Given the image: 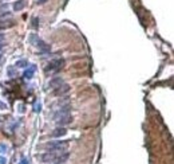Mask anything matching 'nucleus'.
<instances>
[{"instance_id": "nucleus-1", "label": "nucleus", "mask_w": 174, "mask_h": 164, "mask_svg": "<svg viewBox=\"0 0 174 164\" xmlns=\"http://www.w3.org/2000/svg\"><path fill=\"white\" fill-rule=\"evenodd\" d=\"M28 41H30L31 45L36 46V47L39 49V51L44 52V54H47V52L51 51V46H50L48 43H46L44 41H42V39L36 35V34H31L30 38H28Z\"/></svg>"}, {"instance_id": "nucleus-2", "label": "nucleus", "mask_w": 174, "mask_h": 164, "mask_svg": "<svg viewBox=\"0 0 174 164\" xmlns=\"http://www.w3.org/2000/svg\"><path fill=\"white\" fill-rule=\"evenodd\" d=\"M44 148L51 152H64L68 148V141H50L44 144Z\"/></svg>"}, {"instance_id": "nucleus-3", "label": "nucleus", "mask_w": 174, "mask_h": 164, "mask_svg": "<svg viewBox=\"0 0 174 164\" xmlns=\"http://www.w3.org/2000/svg\"><path fill=\"white\" fill-rule=\"evenodd\" d=\"M64 66V59L62 58H56V59L51 61L50 63L46 66V72H51V73H56L59 70H62Z\"/></svg>"}, {"instance_id": "nucleus-4", "label": "nucleus", "mask_w": 174, "mask_h": 164, "mask_svg": "<svg viewBox=\"0 0 174 164\" xmlns=\"http://www.w3.org/2000/svg\"><path fill=\"white\" fill-rule=\"evenodd\" d=\"M54 120L59 126H64V125L71 124V121H72V116H71V113H66V114H60V116H55Z\"/></svg>"}, {"instance_id": "nucleus-5", "label": "nucleus", "mask_w": 174, "mask_h": 164, "mask_svg": "<svg viewBox=\"0 0 174 164\" xmlns=\"http://www.w3.org/2000/svg\"><path fill=\"white\" fill-rule=\"evenodd\" d=\"M56 156H58V153L56 152H46V153H43V155H40L39 156V160L42 163H55V160H56Z\"/></svg>"}, {"instance_id": "nucleus-6", "label": "nucleus", "mask_w": 174, "mask_h": 164, "mask_svg": "<svg viewBox=\"0 0 174 164\" xmlns=\"http://www.w3.org/2000/svg\"><path fill=\"white\" fill-rule=\"evenodd\" d=\"M68 92H70V86H68L67 83L63 82L62 85H59L58 88H55L52 93H54V95H64V94H66V93H68Z\"/></svg>"}, {"instance_id": "nucleus-7", "label": "nucleus", "mask_w": 174, "mask_h": 164, "mask_svg": "<svg viewBox=\"0 0 174 164\" xmlns=\"http://www.w3.org/2000/svg\"><path fill=\"white\" fill-rule=\"evenodd\" d=\"M62 83H63V79H62L60 77H54V78L48 82V88L55 89V88H58L59 85H62Z\"/></svg>"}, {"instance_id": "nucleus-8", "label": "nucleus", "mask_w": 174, "mask_h": 164, "mask_svg": "<svg viewBox=\"0 0 174 164\" xmlns=\"http://www.w3.org/2000/svg\"><path fill=\"white\" fill-rule=\"evenodd\" d=\"M68 156H70V153H68V152H60V155H58V156H56L55 164H62V163H64V162H66V160L68 159Z\"/></svg>"}, {"instance_id": "nucleus-9", "label": "nucleus", "mask_w": 174, "mask_h": 164, "mask_svg": "<svg viewBox=\"0 0 174 164\" xmlns=\"http://www.w3.org/2000/svg\"><path fill=\"white\" fill-rule=\"evenodd\" d=\"M66 133H67V129L60 126V128H56L52 132V136H54V137H63V136H66Z\"/></svg>"}, {"instance_id": "nucleus-10", "label": "nucleus", "mask_w": 174, "mask_h": 164, "mask_svg": "<svg viewBox=\"0 0 174 164\" xmlns=\"http://www.w3.org/2000/svg\"><path fill=\"white\" fill-rule=\"evenodd\" d=\"M35 70H36L35 65H31V66H30V69L24 72L23 77H24V78H26V79H31V78H32V75H34V73H35Z\"/></svg>"}, {"instance_id": "nucleus-11", "label": "nucleus", "mask_w": 174, "mask_h": 164, "mask_svg": "<svg viewBox=\"0 0 174 164\" xmlns=\"http://www.w3.org/2000/svg\"><path fill=\"white\" fill-rule=\"evenodd\" d=\"M26 7V0H18V2L14 3V10L15 11H21Z\"/></svg>"}, {"instance_id": "nucleus-12", "label": "nucleus", "mask_w": 174, "mask_h": 164, "mask_svg": "<svg viewBox=\"0 0 174 164\" xmlns=\"http://www.w3.org/2000/svg\"><path fill=\"white\" fill-rule=\"evenodd\" d=\"M15 26L14 20H2L0 22V28H11Z\"/></svg>"}, {"instance_id": "nucleus-13", "label": "nucleus", "mask_w": 174, "mask_h": 164, "mask_svg": "<svg viewBox=\"0 0 174 164\" xmlns=\"http://www.w3.org/2000/svg\"><path fill=\"white\" fill-rule=\"evenodd\" d=\"M15 66L16 67H27L28 66V62H27L26 59H19L16 63H15Z\"/></svg>"}, {"instance_id": "nucleus-14", "label": "nucleus", "mask_w": 174, "mask_h": 164, "mask_svg": "<svg viewBox=\"0 0 174 164\" xmlns=\"http://www.w3.org/2000/svg\"><path fill=\"white\" fill-rule=\"evenodd\" d=\"M32 27H34V28H38V27H39V19H38V18H34V19H32Z\"/></svg>"}, {"instance_id": "nucleus-15", "label": "nucleus", "mask_w": 174, "mask_h": 164, "mask_svg": "<svg viewBox=\"0 0 174 164\" xmlns=\"http://www.w3.org/2000/svg\"><path fill=\"white\" fill-rule=\"evenodd\" d=\"M7 152V145L5 144H0V153Z\"/></svg>"}, {"instance_id": "nucleus-16", "label": "nucleus", "mask_w": 174, "mask_h": 164, "mask_svg": "<svg viewBox=\"0 0 174 164\" xmlns=\"http://www.w3.org/2000/svg\"><path fill=\"white\" fill-rule=\"evenodd\" d=\"M40 110H42V105H40V104H36V105H35V112L39 113Z\"/></svg>"}, {"instance_id": "nucleus-17", "label": "nucleus", "mask_w": 174, "mask_h": 164, "mask_svg": "<svg viewBox=\"0 0 174 164\" xmlns=\"http://www.w3.org/2000/svg\"><path fill=\"white\" fill-rule=\"evenodd\" d=\"M47 2H48V0H38V2H36V4H38V5H43V4H46Z\"/></svg>"}, {"instance_id": "nucleus-18", "label": "nucleus", "mask_w": 174, "mask_h": 164, "mask_svg": "<svg viewBox=\"0 0 174 164\" xmlns=\"http://www.w3.org/2000/svg\"><path fill=\"white\" fill-rule=\"evenodd\" d=\"M8 74H10L11 77H14L15 75V72H14V67H10V69H8Z\"/></svg>"}, {"instance_id": "nucleus-19", "label": "nucleus", "mask_w": 174, "mask_h": 164, "mask_svg": "<svg viewBox=\"0 0 174 164\" xmlns=\"http://www.w3.org/2000/svg\"><path fill=\"white\" fill-rule=\"evenodd\" d=\"M4 39H5V35H4V34H2V32H0V43H3V42H4Z\"/></svg>"}, {"instance_id": "nucleus-20", "label": "nucleus", "mask_w": 174, "mask_h": 164, "mask_svg": "<svg viewBox=\"0 0 174 164\" xmlns=\"http://www.w3.org/2000/svg\"><path fill=\"white\" fill-rule=\"evenodd\" d=\"M5 163H7V159H5V157H0V164H5Z\"/></svg>"}, {"instance_id": "nucleus-21", "label": "nucleus", "mask_w": 174, "mask_h": 164, "mask_svg": "<svg viewBox=\"0 0 174 164\" xmlns=\"http://www.w3.org/2000/svg\"><path fill=\"white\" fill-rule=\"evenodd\" d=\"M0 109H7V105L4 102H2V101H0Z\"/></svg>"}, {"instance_id": "nucleus-22", "label": "nucleus", "mask_w": 174, "mask_h": 164, "mask_svg": "<svg viewBox=\"0 0 174 164\" xmlns=\"http://www.w3.org/2000/svg\"><path fill=\"white\" fill-rule=\"evenodd\" d=\"M19 164H30V162H28V160H27V159H21Z\"/></svg>"}, {"instance_id": "nucleus-23", "label": "nucleus", "mask_w": 174, "mask_h": 164, "mask_svg": "<svg viewBox=\"0 0 174 164\" xmlns=\"http://www.w3.org/2000/svg\"><path fill=\"white\" fill-rule=\"evenodd\" d=\"M3 49H4V43H0V52L3 51Z\"/></svg>"}, {"instance_id": "nucleus-24", "label": "nucleus", "mask_w": 174, "mask_h": 164, "mask_svg": "<svg viewBox=\"0 0 174 164\" xmlns=\"http://www.w3.org/2000/svg\"><path fill=\"white\" fill-rule=\"evenodd\" d=\"M2 55H3V54H2V52H0V61H2Z\"/></svg>"}]
</instances>
